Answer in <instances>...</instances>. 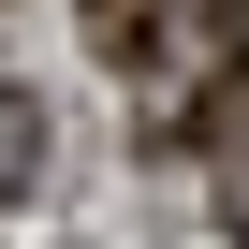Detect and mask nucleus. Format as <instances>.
Wrapping results in <instances>:
<instances>
[{"label": "nucleus", "instance_id": "nucleus-1", "mask_svg": "<svg viewBox=\"0 0 249 249\" xmlns=\"http://www.w3.org/2000/svg\"><path fill=\"white\" fill-rule=\"evenodd\" d=\"M249 132V15L220 0V15L191 30V73L147 103V161H205V147H234Z\"/></svg>", "mask_w": 249, "mask_h": 249}, {"label": "nucleus", "instance_id": "nucleus-2", "mask_svg": "<svg viewBox=\"0 0 249 249\" xmlns=\"http://www.w3.org/2000/svg\"><path fill=\"white\" fill-rule=\"evenodd\" d=\"M205 15H220V0H88V44L147 73V59H176V44L205 30Z\"/></svg>", "mask_w": 249, "mask_h": 249}, {"label": "nucleus", "instance_id": "nucleus-3", "mask_svg": "<svg viewBox=\"0 0 249 249\" xmlns=\"http://www.w3.org/2000/svg\"><path fill=\"white\" fill-rule=\"evenodd\" d=\"M44 176V88H0V205Z\"/></svg>", "mask_w": 249, "mask_h": 249}, {"label": "nucleus", "instance_id": "nucleus-4", "mask_svg": "<svg viewBox=\"0 0 249 249\" xmlns=\"http://www.w3.org/2000/svg\"><path fill=\"white\" fill-rule=\"evenodd\" d=\"M220 234H234V249H249V161H234V191H220Z\"/></svg>", "mask_w": 249, "mask_h": 249}]
</instances>
